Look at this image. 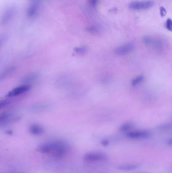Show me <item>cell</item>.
<instances>
[{"label":"cell","instance_id":"4","mask_svg":"<svg viewBox=\"0 0 172 173\" xmlns=\"http://www.w3.org/2000/svg\"><path fill=\"white\" fill-rule=\"evenodd\" d=\"M16 13V9L14 6H10L6 9L3 13L0 19V24L5 25L12 21Z\"/></svg>","mask_w":172,"mask_h":173},{"label":"cell","instance_id":"14","mask_svg":"<svg viewBox=\"0 0 172 173\" xmlns=\"http://www.w3.org/2000/svg\"><path fill=\"white\" fill-rule=\"evenodd\" d=\"M39 77V75L38 73H32L26 76L23 79L22 81L23 83H24V84H28V83L33 82L35 81H36L37 79H38Z\"/></svg>","mask_w":172,"mask_h":173},{"label":"cell","instance_id":"18","mask_svg":"<svg viewBox=\"0 0 172 173\" xmlns=\"http://www.w3.org/2000/svg\"><path fill=\"white\" fill-rule=\"evenodd\" d=\"M144 77L142 75H139L133 79L131 81V85L133 86L137 85L141 83L143 81Z\"/></svg>","mask_w":172,"mask_h":173},{"label":"cell","instance_id":"10","mask_svg":"<svg viewBox=\"0 0 172 173\" xmlns=\"http://www.w3.org/2000/svg\"><path fill=\"white\" fill-rule=\"evenodd\" d=\"M29 130L31 134L35 136L41 135L45 132V130L43 126L37 124H31Z\"/></svg>","mask_w":172,"mask_h":173},{"label":"cell","instance_id":"21","mask_svg":"<svg viewBox=\"0 0 172 173\" xmlns=\"http://www.w3.org/2000/svg\"><path fill=\"white\" fill-rule=\"evenodd\" d=\"M48 106H46V105H43V104H41V105H36V106H34L33 107V109L35 110H39V111H41V110H43L44 109H45V108H46Z\"/></svg>","mask_w":172,"mask_h":173},{"label":"cell","instance_id":"17","mask_svg":"<svg viewBox=\"0 0 172 173\" xmlns=\"http://www.w3.org/2000/svg\"><path fill=\"white\" fill-rule=\"evenodd\" d=\"M87 31L92 34L95 35V34H99V32L101 31V29L99 28V27L97 26V25H92V26L88 27L87 29Z\"/></svg>","mask_w":172,"mask_h":173},{"label":"cell","instance_id":"22","mask_svg":"<svg viewBox=\"0 0 172 173\" xmlns=\"http://www.w3.org/2000/svg\"><path fill=\"white\" fill-rule=\"evenodd\" d=\"M9 101L7 100H0V109L4 107L9 104Z\"/></svg>","mask_w":172,"mask_h":173},{"label":"cell","instance_id":"19","mask_svg":"<svg viewBox=\"0 0 172 173\" xmlns=\"http://www.w3.org/2000/svg\"><path fill=\"white\" fill-rule=\"evenodd\" d=\"M166 27L168 31H172V21L171 19L169 18L167 19V21H166Z\"/></svg>","mask_w":172,"mask_h":173},{"label":"cell","instance_id":"24","mask_svg":"<svg viewBox=\"0 0 172 173\" xmlns=\"http://www.w3.org/2000/svg\"><path fill=\"white\" fill-rule=\"evenodd\" d=\"M160 13L162 16H164L166 14L167 12H166V9L164 8V7H161L160 9Z\"/></svg>","mask_w":172,"mask_h":173},{"label":"cell","instance_id":"13","mask_svg":"<svg viewBox=\"0 0 172 173\" xmlns=\"http://www.w3.org/2000/svg\"><path fill=\"white\" fill-rule=\"evenodd\" d=\"M11 120V114L8 112H3L0 114V126L10 122Z\"/></svg>","mask_w":172,"mask_h":173},{"label":"cell","instance_id":"11","mask_svg":"<svg viewBox=\"0 0 172 173\" xmlns=\"http://www.w3.org/2000/svg\"><path fill=\"white\" fill-rule=\"evenodd\" d=\"M139 165L135 163H129L121 165L118 167V169L119 170L123 171H131L135 170L139 168Z\"/></svg>","mask_w":172,"mask_h":173},{"label":"cell","instance_id":"12","mask_svg":"<svg viewBox=\"0 0 172 173\" xmlns=\"http://www.w3.org/2000/svg\"><path fill=\"white\" fill-rule=\"evenodd\" d=\"M15 69L16 67L15 66H10L3 71L2 73L0 75V81H4L10 75H11V74L14 72Z\"/></svg>","mask_w":172,"mask_h":173},{"label":"cell","instance_id":"7","mask_svg":"<svg viewBox=\"0 0 172 173\" xmlns=\"http://www.w3.org/2000/svg\"><path fill=\"white\" fill-rule=\"evenodd\" d=\"M150 135L149 131L146 130H136L130 131L127 134V137L131 139H142L148 138Z\"/></svg>","mask_w":172,"mask_h":173},{"label":"cell","instance_id":"15","mask_svg":"<svg viewBox=\"0 0 172 173\" xmlns=\"http://www.w3.org/2000/svg\"><path fill=\"white\" fill-rule=\"evenodd\" d=\"M134 124L131 122H127L122 124L120 128V130L121 132H128L133 128Z\"/></svg>","mask_w":172,"mask_h":173},{"label":"cell","instance_id":"16","mask_svg":"<svg viewBox=\"0 0 172 173\" xmlns=\"http://www.w3.org/2000/svg\"><path fill=\"white\" fill-rule=\"evenodd\" d=\"M87 51V47L85 46H80V47H76L74 49V51L75 53L78 55L84 54L86 53Z\"/></svg>","mask_w":172,"mask_h":173},{"label":"cell","instance_id":"6","mask_svg":"<svg viewBox=\"0 0 172 173\" xmlns=\"http://www.w3.org/2000/svg\"><path fill=\"white\" fill-rule=\"evenodd\" d=\"M135 45L133 43H126L117 47L114 51L117 55L123 56L131 53L132 51H133Z\"/></svg>","mask_w":172,"mask_h":173},{"label":"cell","instance_id":"20","mask_svg":"<svg viewBox=\"0 0 172 173\" xmlns=\"http://www.w3.org/2000/svg\"><path fill=\"white\" fill-rule=\"evenodd\" d=\"M99 0H88V3H89L90 6L94 8L97 6Z\"/></svg>","mask_w":172,"mask_h":173},{"label":"cell","instance_id":"25","mask_svg":"<svg viewBox=\"0 0 172 173\" xmlns=\"http://www.w3.org/2000/svg\"><path fill=\"white\" fill-rule=\"evenodd\" d=\"M108 141L107 140H103L102 141V143H101V144L104 145V146H105V145H107L108 144Z\"/></svg>","mask_w":172,"mask_h":173},{"label":"cell","instance_id":"3","mask_svg":"<svg viewBox=\"0 0 172 173\" xmlns=\"http://www.w3.org/2000/svg\"><path fill=\"white\" fill-rule=\"evenodd\" d=\"M154 4V1L151 0L135 1L130 4L129 8L133 10H143L150 8Z\"/></svg>","mask_w":172,"mask_h":173},{"label":"cell","instance_id":"5","mask_svg":"<svg viewBox=\"0 0 172 173\" xmlns=\"http://www.w3.org/2000/svg\"><path fill=\"white\" fill-rule=\"evenodd\" d=\"M31 89V85L29 84H23L22 85L17 87L11 90L7 95L8 97H13L16 96H19L22 94H24L29 92Z\"/></svg>","mask_w":172,"mask_h":173},{"label":"cell","instance_id":"9","mask_svg":"<svg viewBox=\"0 0 172 173\" xmlns=\"http://www.w3.org/2000/svg\"><path fill=\"white\" fill-rule=\"evenodd\" d=\"M40 6V3L39 0L33 2L29 6L27 11V15L29 18H32L37 14L39 11V8Z\"/></svg>","mask_w":172,"mask_h":173},{"label":"cell","instance_id":"1","mask_svg":"<svg viewBox=\"0 0 172 173\" xmlns=\"http://www.w3.org/2000/svg\"><path fill=\"white\" fill-rule=\"evenodd\" d=\"M39 152L50 155L53 157L61 159L65 157L69 151L68 145L62 141L57 140L45 143L38 148Z\"/></svg>","mask_w":172,"mask_h":173},{"label":"cell","instance_id":"23","mask_svg":"<svg viewBox=\"0 0 172 173\" xmlns=\"http://www.w3.org/2000/svg\"><path fill=\"white\" fill-rule=\"evenodd\" d=\"M5 40V36H0V48L2 46L3 43H4Z\"/></svg>","mask_w":172,"mask_h":173},{"label":"cell","instance_id":"2","mask_svg":"<svg viewBox=\"0 0 172 173\" xmlns=\"http://www.w3.org/2000/svg\"><path fill=\"white\" fill-rule=\"evenodd\" d=\"M107 156L101 152H90L86 153L83 157V160L87 163H97L106 161Z\"/></svg>","mask_w":172,"mask_h":173},{"label":"cell","instance_id":"26","mask_svg":"<svg viewBox=\"0 0 172 173\" xmlns=\"http://www.w3.org/2000/svg\"></svg>","mask_w":172,"mask_h":173},{"label":"cell","instance_id":"8","mask_svg":"<svg viewBox=\"0 0 172 173\" xmlns=\"http://www.w3.org/2000/svg\"><path fill=\"white\" fill-rule=\"evenodd\" d=\"M143 42L147 46H154V47L160 49L163 47L164 43L160 39H154V38L150 36H146L144 38Z\"/></svg>","mask_w":172,"mask_h":173}]
</instances>
